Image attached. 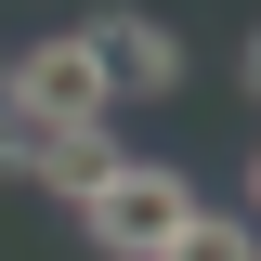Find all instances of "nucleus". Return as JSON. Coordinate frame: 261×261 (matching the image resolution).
<instances>
[{"mask_svg": "<svg viewBox=\"0 0 261 261\" xmlns=\"http://www.w3.org/2000/svg\"><path fill=\"white\" fill-rule=\"evenodd\" d=\"M130 144H118V118H79V130H39L27 118V170H13V183H53V196H92L105 170H118Z\"/></svg>", "mask_w": 261, "mask_h": 261, "instance_id": "4", "label": "nucleus"}, {"mask_svg": "<svg viewBox=\"0 0 261 261\" xmlns=\"http://www.w3.org/2000/svg\"><path fill=\"white\" fill-rule=\"evenodd\" d=\"M157 261H261V235L235 222V209H183V235H170Z\"/></svg>", "mask_w": 261, "mask_h": 261, "instance_id": "5", "label": "nucleus"}, {"mask_svg": "<svg viewBox=\"0 0 261 261\" xmlns=\"http://www.w3.org/2000/svg\"><path fill=\"white\" fill-rule=\"evenodd\" d=\"M92 65H105L118 105H170V92H183V39H170L157 13H105V27H92Z\"/></svg>", "mask_w": 261, "mask_h": 261, "instance_id": "3", "label": "nucleus"}, {"mask_svg": "<svg viewBox=\"0 0 261 261\" xmlns=\"http://www.w3.org/2000/svg\"><path fill=\"white\" fill-rule=\"evenodd\" d=\"M0 118H39V130L118 118V92H105V65H92V27H53L27 53H0Z\"/></svg>", "mask_w": 261, "mask_h": 261, "instance_id": "2", "label": "nucleus"}, {"mask_svg": "<svg viewBox=\"0 0 261 261\" xmlns=\"http://www.w3.org/2000/svg\"><path fill=\"white\" fill-rule=\"evenodd\" d=\"M183 209H196V170H170V157H118L92 196H79V222H92L105 261H157L170 235H183Z\"/></svg>", "mask_w": 261, "mask_h": 261, "instance_id": "1", "label": "nucleus"}]
</instances>
